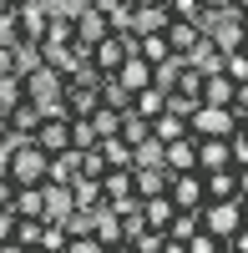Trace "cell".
Segmentation results:
<instances>
[{"instance_id":"27","label":"cell","mask_w":248,"mask_h":253,"mask_svg":"<svg viewBox=\"0 0 248 253\" xmlns=\"http://www.w3.org/2000/svg\"><path fill=\"white\" fill-rule=\"evenodd\" d=\"M91 126H96V137H117V132H122V107L101 101V107L91 112Z\"/></svg>"},{"instance_id":"12","label":"cell","mask_w":248,"mask_h":253,"mask_svg":"<svg viewBox=\"0 0 248 253\" xmlns=\"http://www.w3.org/2000/svg\"><path fill=\"white\" fill-rule=\"evenodd\" d=\"M117 81H122L127 91H142L147 81H157V66H152L147 56H137V51H132V56H127V61L117 66Z\"/></svg>"},{"instance_id":"26","label":"cell","mask_w":248,"mask_h":253,"mask_svg":"<svg viewBox=\"0 0 248 253\" xmlns=\"http://www.w3.org/2000/svg\"><path fill=\"white\" fill-rule=\"evenodd\" d=\"M101 157H107V167H132V142L127 137H101Z\"/></svg>"},{"instance_id":"32","label":"cell","mask_w":248,"mask_h":253,"mask_svg":"<svg viewBox=\"0 0 248 253\" xmlns=\"http://www.w3.org/2000/svg\"><path fill=\"white\" fill-rule=\"evenodd\" d=\"M132 167H162V142H157V137L137 142V147H132Z\"/></svg>"},{"instance_id":"5","label":"cell","mask_w":248,"mask_h":253,"mask_svg":"<svg viewBox=\"0 0 248 253\" xmlns=\"http://www.w3.org/2000/svg\"><path fill=\"white\" fill-rule=\"evenodd\" d=\"M167 20H172V5H167V0H142V5H132V15L122 20L117 31L147 36V31H167Z\"/></svg>"},{"instance_id":"31","label":"cell","mask_w":248,"mask_h":253,"mask_svg":"<svg viewBox=\"0 0 248 253\" xmlns=\"http://www.w3.org/2000/svg\"><path fill=\"white\" fill-rule=\"evenodd\" d=\"M122 137H127L132 147H137V142H147V137H152V122H147V117H137V112L127 107V112H122Z\"/></svg>"},{"instance_id":"45","label":"cell","mask_w":248,"mask_h":253,"mask_svg":"<svg viewBox=\"0 0 248 253\" xmlns=\"http://www.w3.org/2000/svg\"><path fill=\"white\" fill-rule=\"evenodd\" d=\"M15 5H41V0H15Z\"/></svg>"},{"instance_id":"11","label":"cell","mask_w":248,"mask_h":253,"mask_svg":"<svg viewBox=\"0 0 248 253\" xmlns=\"http://www.w3.org/2000/svg\"><path fill=\"white\" fill-rule=\"evenodd\" d=\"M15 15H20V41H46L51 0H41V5H15Z\"/></svg>"},{"instance_id":"24","label":"cell","mask_w":248,"mask_h":253,"mask_svg":"<svg viewBox=\"0 0 248 253\" xmlns=\"http://www.w3.org/2000/svg\"><path fill=\"white\" fill-rule=\"evenodd\" d=\"M137 56H147L152 66H162V61L177 56V51L167 46V36H162V31H147V36H137Z\"/></svg>"},{"instance_id":"39","label":"cell","mask_w":248,"mask_h":253,"mask_svg":"<svg viewBox=\"0 0 248 253\" xmlns=\"http://www.w3.org/2000/svg\"><path fill=\"white\" fill-rule=\"evenodd\" d=\"M223 253H248V223H238V233L223 243Z\"/></svg>"},{"instance_id":"41","label":"cell","mask_w":248,"mask_h":253,"mask_svg":"<svg viewBox=\"0 0 248 253\" xmlns=\"http://www.w3.org/2000/svg\"><path fill=\"white\" fill-rule=\"evenodd\" d=\"M238 198H248V167H238Z\"/></svg>"},{"instance_id":"20","label":"cell","mask_w":248,"mask_h":253,"mask_svg":"<svg viewBox=\"0 0 248 253\" xmlns=\"http://www.w3.org/2000/svg\"><path fill=\"white\" fill-rule=\"evenodd\" d=\"M162 107H167V86H157V81H147V86H142V91H132V112L137 117H157Z\"/></svg>"},{"instance_id":"1","label":"cell","mask_w":248,"mask_h":253,"mask_svg":"<svg viewBox=\"0 0 248 253\" xmlns=\"http://www.w3.org/2000/svg\"><path fill=\"white\" fill-rule=\"evenodd\" d=\"M0 167L15 177V187H26V182H46V167H51V157L41 152V147L31 142V137H15L5 152H0Z\"/></svg>"},{"instance_id":"42","label":"cell","mask_w":248,"mask_h":253,"mask_svg":"<svg viewBox=\"0 0 248 253\" xmlns=\"http://www.w3.org/2000/svg\"><path fill=\"white\" fill-rule=\"evenodd\" d=\"M203 5H208V10H228L233 0H203Z\"/></svg>"},{"instance_id":"37","label":"cell","mask_w":248,"mask_h":253,"mask_svg":"<svg viewBox=\"0 0 248 253\" xmlns=\"http://www.w3.org/2000/svg\"><path fill=\"white\" fill-rule=\"evenodd\" d=\"M228 157H233V167H248V132H243V126L228 137Z\"/></svg>"},{"instance_id":"8","label":"cell","mask_w":248,"mask_h":253,"mask_svg":"<svg viewBox=\"0 0 248 253\" xmlns=\"http://www.w3.org/2000/svg\"><path fill=\"white\" fill-rule=\"evenodd\" d=\"M71 15H76V41H81V46H96L107 31H117L112 15L101 10V5H81V10H71Z\"/></svg>"},{"instance_id":"44","label":"cell","mask_w":248,"mask_h":253,"mask_svg":"<svg viewBox=\"0 0 248 253\" xmlns=\"http://www.w3.org/2000/svg\"><path fill=\"white\" fill-rule=\"evenodd\" d=\"M238 126H243V132H248V112H243V117H238Z\"/></svg>"},{"instance_id":"7","label":"cell","mask_w":248,"mask_h":253,"mask_svg":"<svg viewBox=\"0 0 248 253\" xmlns=\"http://www.w3.org/2000/svg\"><path fill=\"white\" fill-rule=\"evenodd\" d=\"M167 198L177 208H203V203H208V193H203V167H193V172H172Z\"/></svg>"},{"instance_id":"9","label":"cell","mask_w":248,"mask_h":253,"mask_svg":"<svg viewBox=\"0 0 248 253\" xmlns=\"http://www.w3.org/2000/svg\"><path fill=\"white\" fill-rule=\"evenodd\" d=\"M162 167H172V172H193L198 167V137H172V142H162Z\"/></svg>"},{"instance_id":"10","label":"cell","mask_w":248,"mask_h":253,"mask_svg":"<svg viewBox=\"0 0 248 253\" xmlns=\"http://www.w3.org/2000/svg\"><path fill=\"white\" fill-rule=\"evenodd\" d=\"M182 61H188V66H198L203 76H208V71H223V46H218L208 31H203V36L193 41V51H182Z\"/></svg>"},{"instance_id":"25","label":"cell","mask_w":248,"mask_h":253,"mask_svg":"<svg viewBox=\"0 0 248 253\" xmlns=\"http://www.w3.org/2000/svg\"><path fill=\"white\" fill-rule=\"evenodd\" d=\"M46 41H76V15L71 10H61V5H51V26H46Z\"/></svg>"},{"instance_id":"19","label":"cell","mask_w":248,"mask_h":253,"mask_svg":"<svg viewBox=\"0 0 248 253\" xmlns=\"http://www.w3.org/2000/svg\"><path fill=\"white\" fill-rule=\"evenodd\" d=\"M177 213V203L167 193H157V198H142V218H147V228H157V233H167V223Z\"/></svg>"},{"instance_id":"18","label":"cell","mask_w":248,"mask_h":253,"mask_svg":"<svg viewBox=\"0 0 248 253\" xmlns=\"http://www.w3.org/2000/svg\"><path fill=\"white\" fill-rule=\"evenodd\" d=\"M41 117H46V112H41V101H31V96H26V101H15V107L5 112V122H10V132H15V137H31Z\"/></svg>"},{"instance_id":"29","label":"cell","mask_w":248,"mask_h":253,"mask_svg":"<svg viewBox=\"0 0 248 253\" xmlns=\"http://www.w3.org/2000/svg\"><path fill=\"white\" fill-rule=\"evenodd\" d=\"M41 228H46V218H15L10 248H41Z\"/></svg>"},{"instance_id":"34","label":"cell","mask_w":248,"mask_h":253,"mask_svg":"<svg viewBox=\"0 0 248 253\" xmlns=\"http://www.w3.org/2000/svg\"><path fill=\"white\" fill-rule=\"evenodd\" d=\"M223 71H228L233 81H248V51L233 46V51H223Z\"/></svg>"},{"instance_id":"14","label":"cell","mask_w":248,"mask_h":253,"mask_svg":"<svg viewBox=\"0 0 248 253\" xmlns=\"http://www.w3.org/2000/svg\"><path fill=\"white\" fill-rule=\"evenodd\" d=\"M167 182H172V167H132V187H137V198H157V193H167Z\"/></svg>"},{"instance_id":"40","label":"cell","mask_w":248,"mask_h":253,"mask_svg":"<svg viewBox=\"0 0 248 253\" xmlns=\"http://www.w3.org/2000/svg\"><path fill=\"white\" fill-rule=\"evenodd\" d=\"M15 46H20V41H15ZM15 46H0V76H20L15 71Z\"/></svg>"},{"instance_id":"17","label":"cell","mask_w":248,"mask_h":253,"mask_svg":"<svg viewBox=\"0 0 248 253\" xmlns=\"http://www.w3.org/2000/svg\"><path fill=\"white\" fill-rule=\"evenodd\" d=\"M162 36H167V46H172V51L182 56V51H193V41L203 36V26H198V20H188V15H172Z\"/></svg>"},{"instance_id":"43","label":"cell","mask_w":248,"mask_h":253,"mask_svg":"<svg viewBox=\"0 0 248 253\" xmlns=\"http://www.w3.org/2000/svg\"><path fill=\"white\" fill-rule=\"evenodd\" d=\"M10 5H15V0H0V15H5V10H10Z\"/></svg>"},{"instance_id":"30","label":"cell","mask_w":248,"mask_h":253,"mask_svg":"<svg viewBox=\"0 0 248 253\" xmlns=\"http://www.w3.org/2000/svg\"><path fill=\"white\" fill-rule=\"evenodd\" d=\"M96 86H101V101H112V107H122V112L132 107V91H127V86L117 81V71H107V76L96 81Z\"/></svg>"},{"instance_id":"4","label":"cell","mask_w":248,"mask_h":253,"mask_svg":"<svg viewBox=\"0 0 248 253\" xmlns=\"http://www.w3.org/2000/svg\"><path fill=\"white\" fill-rule=\"evenodd\" d=\"M31 142H36V147H41V152H46V157L66 152V147H71V117H66V112H46V117L36 122Z\"/></svg>"},{"instance_id":"3","label":"cell","mask_w":248,"mask_h":253,"mask_svg":"<svg viewBox=\"0 0 248 253\" xmlns=\"http://www.w3.org/2000/svg\"><path fill=\"white\" fill-rule=\"evenodd\" d=\"M188 132H193V137H233V132H238V112L203 101V107L188 117Z\"/></svg>"},{"instance_id":"46","label":"cell","mask_w":248,"mask_h":253,"mask_svg":"<svg viewBox=\"0 0 248 253\" xmlns=\"http://www.w3.org/2000/svg\"><path fill=\"white\" fill-rule=\"evenodd\" d=\"M243 223H248V198H243Z\"/></svg>"},{"instance_id":"16","label":"cell","mask_w":248,"mask_h":253,"mask_svg":"<svg viewBox=\"0 0 248 253\" xmlns=\"http://www.w3.org/2000/svg\"><path fill=\"white\" fill-rule=\"evenodd\" d=\"M96 238H101V248H127V238H122V218H117L112 203L96 208Z\"/></svg>"},{"instance_id":"36","label":"cell","mask_w":248,"mask_h":253,"mask_svg":"<svg viewBox=\"0 0 248 253\" xmlns=\"http://www.w3.org/2000/svg\"><path fill=\"white\" fill-rule=\"evenodd\" d=\"M15 41H20V15H15V5H10L5 15H0V46H15Z\"/></svg>"},{"instance_id":"6","label":"cell","mask_w":248,"mask_h":253,"mask_svg":"<svg viewBox=\"0 0 248 253\" xmlns=\"http://www.w3.org/2000/svg\"><path fill=\"white\" fill-rule=\"evenodd\" d=\"M101 107V86L96 81H66V91H61V112L66 117H91Z\"/></svg>"},{"instance_id":"38","label":"cell","mask_w":248,"mask_h":253,"mask_svg":"<svg viewBox=\"0 0 248 253\" xmlns=\"http://www.w3.org/2000/svg\"><path fill=\"white\" fill-rule=\"evenodd\" d=\"M15 208H0V248H10V238H15Z\"/></svg>"},{"instance_id":"47","label":"cell","mask_w":248,"mask_h":253,"mask_svg":"<svg viewBox=\"0 0 248 253\" xmlns=\"http://www.w3.org/2000/svg\"><path fill=\"white\" fill-rule=\"evenodd\" d=\"M243 51H248V31H243Z\"/></svg>"},{"instance_id":"2","label":"cell","mask_w":248,"mask_h":253,"mask_svg":"<svg viewBox=\"0 0 248 253\" xmlns=\"http://www.w3.org/2000/svg\"><path fill=\"white\" fill-rule=\"evenodd\" d=\"M61 91H66V76H61L56 66L41 61L36 71H26V96L41 101V112H61Z\"/></svg>"},{"instance_id":"35","label":"cell","mask_w":248,"mask_h":253,"mask_svg":"<svg viewBox=\"0 0 248 253\" xmlns=\"http://www.w3.org/2000/svg\"><path fill=\"white\" fill-rule=\"evenodd\" d=\"M188 253H223V238H213L208 228H198V233L188 238Z\"/></svg>"},{"instance_id":"13","label":"cell","mask_w":248,"mask_h":253,"mask_svg":"<svg viewBox=\"0 0 248 253\" xmlns=\"http://www.w3.org/2000/svg\"><path fill=\"white\" fill-rule=\"evenodd\" d=\"M101 198H107L112 208L127 203V198H137V187H132V167H107V172H101Z\"/></svg>"},{"instance_id":"33","label":"cell","mask_w":248,"mask_h":253,"mask_svg":"<svg viewBox=\"0 0 248 253\" xmlns=\"http://www.w3.org/2000/svg\"><path fill=\"white\" fill-rule=\"evenodd\" d=\"M15 101H26V76H0V112H10Z\"/></svg>"},{"instance_id":"21","label":"cell","mask_w":248,"mask_h":253,"mask_svg":"<svg viewBox=\"0 0 248 253\" xmlns=\"http://www.w3.org/2000/svg\"><path fill=\"white\" fill-rule=\"evenodd\" d=\"M228 137H198V167L208 172V167H228Z\"/></svg>"},{"instance_id":"15","label":"cell","mask_w":248,"mask_h":253,"mask_svg":"<svg viewBox=\"0 0 248 253\" xmlns=\"http://www.w3.org/2000/svg\"><path fill=\"white\" fill-rule=\"evenodd\" d=\"M233 91H238V81L228 71H208L203 76V101H213V107H233Z\"/></svg>"},{"instance_id":"23","label":"cell","mask_w":248,"mask_h":253,"mask_svg":"<svg viewBox=\"0 0 248 253\" xmlns=\"http://www.w3.org/2000/svg\"><path fill=\"white\" fill-rule=\"evenodd\" d=\"M76 177H81V167H76V147L56 152V157H51V167H46V182H66V187H71Z\"/></svg>"},{"instance_id":"28","label":"cell","mask_w":248,"mask_h":253,"mask_svg":"<svg viewBox=\"0 0 248 253\" xmlns=\"http://www.w3.org/2000/svg\"><path fill=\"white\" fill-rule=\"evenodd\" d=\"M71 198H76V208H101V203H107V198H101V177H76Z\"/></svg>"},{"instance_id":"22","label":"cell","mask_w":248,"mask_h":253,"mask_svg":"<svg viewBox=\"0 0 248 253\" xmlns=\"http://www.w3.org/2000/svg\"><path fill=\"white\" fill-rule=\"evenodd\" d=\"M152 137H157V142H172V137H188V117H182V112H167V107H162V112L152 117Z\"/></svg>"}]
</instances>
